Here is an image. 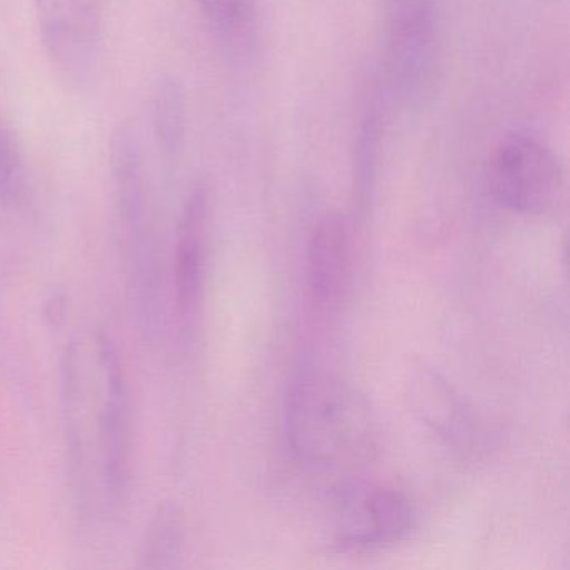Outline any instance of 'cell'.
Listing matches in <instances>:
<instances>
[{
  "instance_id": "3",
  "label": "cell",
  "mask_w": 570,
  "mask_h": 570,
  "mask_svg": "<svg viewBox=\"0 0 570 570\" xmlns=\"http://www.w3.org/2000/svg\"><path fill=\"white\" fill-rule=\"evenodd\" d=\"M42 48L62 81H91L105 42V0H35Z\"/></svg>"
},
{
  "instance_id": "10",
  "label": "cell",
  "mask_w": 570,
  "mask_h": 570,
  "mask_svg": "<svg viewBox=\"0 0 570 570\" xmlns=\"http://www.w3.org/2000/svg\"><path fill=\"white\" fill-rule=\"evenodd\" d=\"M151 122L156 141L165 155L181 151L188 131V98L185 85L176 76L156 82L151 96Z\"/></svg>"
},
{
  "instance_id": "8",
  "label": "cell",
  "mask_w": 570,
  "mask_h": 570,
  "mask_svg": "<svg viewBox=\"0 0 570 570\" xmlns=\"http://www.w3.org/2000/svg\"><path fill=\"white\" fill-rule=\"evenodd\" d=\"M109 166L121 225L132 236L141 232L148 206L145 148L138 129L121 122L109 142Z\"/></svg>"
},
{
  "instance_id": "4",
  "label": "cell",
  "mask_w": 570,
  "mask_h": 570,
  "mask_svg": "<svg viewBox=\"0 0 570 570\" xmlns=\"http://www.w3.org/2000/svg\"><path fill=\"white\" fill-rule=\"evenodd\" d=\"M390 75L395 86L415 91L433 69L435 0H379Z\"/></svg>"
},
{
  "instance_id": "2",
  "label": "cell",
  "mask_w": 570,
  "mask_h": 570,
  "mask_svg": "<svg viewBox=\"0 0 570 570\" xmlns=\"http://www.w3.org/2000/svg\"><path fill=\"white\" fill-rule=\"evenodd\" d=\"M489 181L500 205L519 215L537 216L559 202L563 171L542 141L512 132L500 139L490 156Z\"/></svg>"
},
{
  "instance_id": "13",
  "label": "cell",
  "mask_w": 570,
  "mask_h": 570,
  "mask_svg": "<svg viewBox=\"0 0 570 570\" xmlns=\"http://www.w3.org/2000/svg\"><path fill=\"white\" fill-rule=\"evenodd\" d=\"M171 510H161L153 520L151 530H148V539L145 543L142 559L148 567H166V560L178 556L179 537L178 520Z\"/></svg>"
},
{
  "instance_id": "5",
  "label": "cell",
  "mask_w": 570,
  "mask_h": 570,
  "mask_svg": "<svg viewBox=\"0 0 570 570\" xmlns=\"http://www.w3.org/2000/svg\"><path fill=\"white\" fill-rule=\"evenodd\" d=\"M338 530L343 549H376L405 539L416 523L409 497L392 487H375L350 500Z\"/></svg>"
},
{
  "instance_id": "6",
  "label": "cell",
  "mask_w": 570,
  "mask_h": 570,
  "mask_svg": "<svg viewBox=\"0 0 570 570\" xmlns=\"http://www.w3.org/2000/svg\"><path fill=\"white\" fill-rule=\"evenodd\" d=\"M209 196L205 186L191 189L179 219L175 243V299L181 318L198 312L208 262Z\"/></svg>"
},
{
  "instance_id": "11",
  "label": "cell",
  "mask_w": 570,
  "mask_h": 570,
  "mask_svg": "<svg viewBox=\"0 0 570 570\" xmlns=\"http://www.w3.org/2000/svg\"><path fill=\"white\" fill-rule=\"evenodd\" d=\"M212 31L226 45L248 41L258 22V0H196Z\"/></svg>"
},
{
  "instance_id": "9",
  "label": "cell",
  "mask_w": 570,
  "mask_h": 570,
  "mask_svg": "<svg viewBox=\"0 0 570 570\" xmlns=\"http://www.w3.org/2000/svg\"><path fill=\"white\" fill-rule=\"evenodd\" d=\"M415 383L416 412L426 425L452 445H469L473 439V422L462 400L433 373H423Z\"/></svg>"
},
{
  "instance_id": "12",
  "label": "cell",
  "mask_w": 570,
  "mask_h": 570,
  "mask_svg": "<svg viewBox=\"0 0 570 570\" xmlns=\"http://www.w3.org/2000/svg\"><path fill=\"white\" fill-rule=\"evenodd\" d=\"M28 195V165L21 139L11 125L0 118V202L18 206Z\"/></svg>"
},
{
  "instance_id": "7",
  "label": "cell",
  "mask_w": 570,
  "mask_h": 570,
  "mask_svg": "<svg viewBox=\"0 0 570 570\" xmlns=\"http://www.w3.org/2000/svg\"><path fill=\"white\" fill-rule=\"evenodd\" d=\"M353 243L348 222L328 213L313 229L308 245V286L313 299L330 308L338 305L352 282Z\"/></svg>"
},
{
  "instance_id": "1",
  "label": "cell",
  "mask_w": 570,
  "mask_h": 570,
  "mask_svg": "<svg viewBox=\"0 0 570 570\" xmlns=\"http://www.w3.org/2000/svg\"><path fill=\"white\" fill-rule=\"evenodd\" d=\"M285 432L306 469L328 475L355 472L376 450V420L352 383L326 375L299 376L286 399Z\"/></svg>"
}]
</instances>
